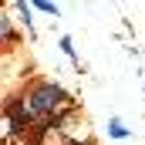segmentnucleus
<instances>
[{"label": "nucleus", "instance_id": "obj_4", "mask_svg": "<svg viewBox=\"0 0 145 145\" xmlns=\"http://www.w3.org/2000/svg\"><path fill=\"white\" fill-rule=\"evenodd\" d=\"M61 51H64V54H71V57H74V47H71V37H61Z\"/></svg>", "mask_w": 145, "mask_h": 145}, {"label": "nucleus", "instance_id": "obj_3", "mask_svg": "<svg viewBox=\"0 0 145 145\" xmlns=\"http://www.w3.org/2000/svg\"><path fill=\"white\" fill-rule=\"evenodd\" d=\"M0 37H10V20L0 14Z\"/></svg>", "mask_w": 145, "mask_h": 145}, {"label": "nucleus", "instance_id": "obj_1", "mask_svg": "<svg viewBox=\"0 0 145 145\" xmlns=\"http://www.w3.org/2000/svg\"><path fill=\"white\" fill-rule=\"evenodd\" d=\"M61 101H64V91L57 84H37V88L27 91V98H24V111L27 115H47V111L57 108Z\"/></svg>", "mask_w": 145, "mask_h": 145}, {"label": "nucleus", "instance_id": "obj_5", "mask_svg": "<svg viewBox=\"0 0 145 145\" xmlns=\"http://www.w3.org/2000/svg\"><path fill=\"white\" fill-rule=\"evenodd\" d=\"M37 10H44V14H57V7H54V3H37Z\"/></svg>", "mask_w": 145, "mask_h": 145}, {"label": "nucleus", "instance_id": "obj_2", "mask_svg": "<svg viewBox=\"0 0 145 145\" xmlns=\"http://www.w3.org/2000/svg\"><path fill=\"white\" fill-rule=\"evenodd\" d=\"M108 132L115 135V138H125V135H128V128H125L121 118H111V121H108Z\"/></svg>", "mask_w": 145, "mask_h": 145}]
</instances>
